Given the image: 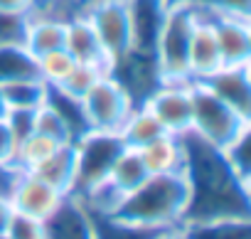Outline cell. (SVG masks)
<instances>
[{
  "mask_svg": "<svg viewBox=\"0 0 251 239\" xmlns=\"http://www.w3.org/2000/svg\"><path fill=\"white\" fill-rule=\"evenodd\" d=\"M185 146H187L185 173H187L190 190H192L185 224L204 222V219L251 217L249 183H244L231 170L224 153L204 146L190 133H185Z\"/></svg>",
  "mask_w": 251,
  "mask_h": 239,
  "instance_id": "1",
  "label": "cell"
},
{
  "mask_svg": "<svg viewBox=\"0 0 251 239\" xmlns=\"http://www.w3.org/2000/svg\"><path fill=\"white\" fill-rule=\"evenodd\" d=\"M190 180L187 173L148 175L143 185L126 195L106 217V222L138 232H160L182 227L190 210Z\"/></svg>",
  "mask_w": 251,
  "mask_h": 239,
  "instance_id": "2",
  "label": "cell"
},
{
  "mask_svg": "<svg viewBox=\"0 0 251 239\" xmlns=\"http://www.w3.org/2000/svg\"><path fill=\"white\" fill-rule=\"evenodd\" d=\"M249 129H251V118L236 113L229 104L214 96L204 84L192 81V118L187 131L190 136H195L209 148L224 151Z\"/></svg>",
  "mask_w": 251,
  "mask_h": 239,
  "instance_id": "3",
  "label": "cell"
},
{
  "mask_svg": "<svg viewBox=\"0 0 251 239\" xmlns=\"http://www.w3.org/2000/svg\"><path fill=\"white\" fill-rule=\"evenodd\" d=\"M197 20V3H173L165 10L155 37L153 62L160 81H177L187 77V50Z\"/></svg>",
  "mask_w": 251,
  "mask_h": 239,
  "instance_id": "4",
  "label": "cell"
},
{
  "mask_svg": "<svg viewBox=\"0 0 251 239\" xmlns=\"http://www.w3.org/2000/svg\"><path fill=\"white\" fill-rule=\"evenodd\" d=\"M76 180H74V197H86L99 185L106 183L116 158L126 148L118 138V133L111 131H91L86 129L76 141Z\"/></svg>",
  "mask_w": 251,
  "mask_h": 239,
  "instance_id": "5",
  "label": "cell"
},
{
  "mask_svg": "<svg viewBox=\"0 0 251 239\" xmlns=\"http://www.w3.org/2000/svg\"><path fill=\"white\" fill-rule=\"evenodd\" d=\"M133 106H136L133 96L126 91V86L111 72L101 74L99 81L79 101V111H81L86 129L111 131V133H118V129L128 118Z\"/></svg>",
  "mask_w": 251,
  "mask_h": 239,
  "instance_id": "6",
  "label": "cell"
},
{
  "mask_svg": "<svg viewBox=\"0 0 251 239\" xmlns=\"http://www.w3.org/2000/svg\"><path fill=\"white\" fill-rule=\"evenodd\" d=\"M81 13L96 30L111 67L131 54V10L128 0H84Z\"/></svg>",
  "mask_w": 251,
  "mask_h": 239,
  "instance_id": "7",
  "label": "cell"
},
{
  "mask_svg": "<svg viewBox=\"0 0 251 239\" xmlns=\"http://www.w3.org/2000/svg\"><path fill=\"white\" fill-rule=\"evenodd\" d=\"M165 129V133L185 136L190 131L192 118V81H160L143 101H141Z\"/></svg>",
  "mask_w": 251,
  "mask_h": 239,
  "instance_id": "8",
  "label": "cell"
},
{
  "mask_svg": "<svg viewBox=\"0 0 251 239\" xmlns=\"http://www.w3.org/2000/svg\"><path fill=\"white\" fill-rule=\"evenodd\" d=\"M8 197H10L15 212L27 214V217H37V219H47L59 210V205L69 195L54 190L50 183H45L32 170H20Z\"/></svg>",
  "mask_w": 251,
  "mask_h": 239,
  "instance_id": "9",
  "label": "cell"
},
{
  "mask_svg": "<svg viewBox=\"0 0 251 239\" xmlns=\"http://www.w3.org/2000/svg\"><path fill=\"white\" fill-rule=\"evenodd\" d=\"M222 67H224V59H222V52L217 45L212 20H209L204 5L197 0V20H195L190 50H187V77H190V81H202Z\"/></svg>",
  "mask_w": 251,
  "mask_h": 239,
  "instance_id": "10",
  "label": "cell"
},
{
  "mask_svg": "<svg viewBox=\"0 0 251 239\" xmlns=\"http://www.w3.org/2000/svg\"><path fill=\"white\" fill-rule=\"evenodd\" d=\"M202 5H204V10L212 20L224 64H251V25H249V18L219 13V10L209 8L207 3H202Z\"/></svg>",
  "mask_w": 251,
  "mask_h": 239,
  "instance_id": "11",
  "label": "cell"
},
{
  "mask_svg": "<svg viewBox=\"0 0 251 239\" xmlns=\"http://www.w3.org/2000/svg\"><path fill=\"white\" fill-rule=\"evenodd\" d=\"M200 84H204L236 113L251 118V64H224Z\"/></svg>",
  "mask_w": 251,
  "mask_h": 239,
  "instance_id": "12",
  "label": "cell"
},
{
  "mask_svg": "<svg viewBox=\"0 0 251 239\" xmlns=\"http://www.w3.org/2000/svg\"><path fill=\"white\" fill-rule=\"evenodd\" d=\"M47 239H99L96 214L74 195H69L59 210L45 219Z\"/></svg>",
  "mask_w": 251,
  "mask_h": 239,
  "instance_id": "13",
  "label": "cell"
},
{
  "mask_svg": "<svg viewBox=\"0 0 251 239\" xmlns=\"http://www.w3.org/2000/svg\"><path fill=\"white\" fill-rule=\"evenodd\" d=\"M64 37H67V18L45 8H35L25 18L23 45L27 47L30 54L40 57L52 50H59L64 47Z\"/></svg>",
  "mask_w": 251,
  "mask_h": 239,
  "instance_id": "14",
  "label": "cell"
},
{
  "mask_svg": "<svg viewBox=\"0 0 251 239\" xmlns=\"http://www.w3.org/2000/svg\"><path fill=\"white\" fill-rule=\"evenodd\" d=\"M131 10V52L153 57L155 37L163 25L168 3L165 0H128Z\"/></svg>",
  "mask_w": 251,
  "mask_h": 239,
  "instance_id": "15",
  "label": "cell"
},
{
  "mask_svg": "<svg viewBox=\"0 0 251 239\" xmlns=\"http://www.w3.org/2000/svg\"><path fill=\"white\" fill-rule=\"evenodd\" d=\"M64 50L84 64H96L103 69H111V62L106 57V50L96 35V30L91 27L89 18L79 10L72 13L67 18V37H64Z\"/></svg>",
  "mask_w": 251,
  "mask_h": 239,
  "instance_id": "16",
  "label": "cell"
},
{
  "mask_svg": "<svg viewBox=\"0 0 251 239\" xmlns=\"http://www.w3.org/2000/svg\"><path fill=\"white\" fill-rule=\"evenodd\" d=\"M141 158L151 175H165V173H185L187 168V146L185 136L163 133L153 143L141 148Z\"/></svg>",
  "mask_w": 251,
  "mask_h": 239,
  "instance_id": "17",
  "label": "cell"
},
{
  "mask_svg": "<svg viewBox=\"0 0 251 239\" xmlns=\"http://www.w3.org/2000/svg\"><path fill=\"white\" fill-rule=\"evenodd\" d=\"M35 131L52 138L54 143L64 146V143H74L79 138V131L72 121V116L64 111V106L59 104V99L54 94H50L47 104H42L35 111Z\"/></svg>",
  "mask_w": 251,
  "mask_h": 239,
  "instance_id": "18",
  "label": "cell"
},
{
  "mask_svg": "<svg viewBox=\"0 0 251 239\" xmlns=\"http://www.w3.org/2000/svg\"><path fill=\"white\" fill-rule=\"evenodd\" d=\"M35 175H40L45 183H50L54 190L72 195L74 190V180H76V148L74 143H64L59 146L40 168L32 170Z\"/></svg>",
  "mask_w": 251,
  "mask_h": 239,
  "instance_id": "19",
  "label": "cell"
},
{
  "mask_svg": "<svg viewBox=\"0 0 251 239\" xmlns=\"http://www.w3.org/2000/svg\"><path fill=\"white\" fill-rule=\"evenodd\" d=\"M165 133V129L160 126L158 118L143 106V104H136L133 111L128 113V118L123 121V126L118 129V138L126 148H136L141 151L143 146L153 143L155 138H160Z\"/></svg>",
  "mask_w": 251,
  "mask_h": 239,
  "instance_id": "20",
  "label": "cell"
},
{
  "mask_svg": "<svg viewBox=\"0 0 251 239\" xmlns=\"http://www.w3.org/2000/svg\"><path fill=\"white\" fill-rule=\"evenodd\" d=\"M3 89V99L10 108H27V111H37L42 104H47L52 86L47 81H42L40 77H30V79H15V81H5L0 84Z\"/></svg>",
  "mask_w": 251,
  "mask_h": 239,
  "instance_id": "21",
  "label": "cell"
},
{
  "mask_svg": "<svg viewBox=\"0 0 251 239\" xmlns=\"http://www.w3.org/2000/svg\"><path fill=\"white\" fill-rule=\"evenodd\" d=\"M37 74V57L27 52L23 40L0 42V84L15 81V79H30Z\"/></svg>",
  "mask_w": 251,
  "mask_h": 239,
  "instance_id": "22",
  "label": "cell"
},
{
  "mask_svg": "<svg viewBox=\"0 0 251 239\" xmlns=\"http://www.w3.org/2000/svg\"><path fill=\"white\" fill-rule=\"evenodd\" d=\"M190 239H251V217L204 219L182 224Z\"/></svg>",
  "mask_w": 251,
  "mask_h": 239,
  "instance_id": "23",
  "label": "cell"
},
{
  "mask_svg": "<svg viewBox=\"0 0 251 239\" xmlns=\"http://www.w3.org/2000/svg\"><path fill=\"white\" fill-rule=\"evenodd\" d=\"M106 72H111V69H103V67H96V64H84V62H76L74 67H72V72L52 89L54 94H59V96H64L67 101H74V104H79L81 99H84V94L99 81V77L101 74H106Z\"/></svg>",
  "mask_w": 251,
  "mask_h": 239,
  "instance_id": "24",
  "label": "cell"
},
{
  "mask_svg": "<svg viewBox=\"0 0 251 239\" xmlns=\"http://www.w3.org/2000/svg\"><path fill=\"white\" fill-rule=\"evenodd\" d=\"M57 148H59V143H54L52 138H47V136H42V133L35 131L32 136H27V138L18 146L13 165H15L18 170H35V168H40Z\"/></svg>",
  "mask_w": 251,
  "mask_h": 239,
  "instance_id": "25",
  "label": "cell"
},
{
  "mask_svg": "<svg viewBox=\"0 0 251 239\" xmlns=\"http://www.w3.org/2000/svg\"><path fill=\"white\" fill-rule=\"evenodd\" d=\"M74 64H76V59H74L64 47H59V50H52V52L37 57V74H40L42 81H47V84L54 89V86L72 72Z\"/></svg>",
  "mask_w": 251,
  "mask_h": 239,
  "instance_id": "26",
  "label": "cell"
},
{
  "mask_svg": "<svg viewBox=\"0 0 251 239\" xmlns=\"http://www.w3.org/2000/svg\"><path fill=\"white\" fill-rule=\"evenodd\" d=\"M249 141H251V129L246 131V133H241L229 148H224L222 153H224V158H226V163L231 165V170L244 180V183H249L251 180V158H249Z\"/></svg>",
  "mask_w": 251,
  "mask_h": 239,
  "instance_id": "27",
  "label": "cell"
},
{
  "mask_svg": "<svg viewBox=\"0 0 251 239\" xmlns=\"http://www.w3.org/2000/svg\"><path fill=\"white\" fill-rule=\"evenodd\" d=\"M5 237L8 239H47V227H45V219L15 212L8 224Z\"/></svg>",
  "mask_w": 251,
  "mask_h": 239,
  "instance_id": "28",
  "label": "cell"
},
{
  "mask_svg": "<svg viewBox=\"0 0 251 239\" xmlns=\"http://www.w3.org/2000/svg\"><path fill=\"white\" fill-rule=\"evenodd\" d=\"M5 121L18 141V146L35 133V111H27V108H10L8 116H5Z\"/></svg>",
  "mask_w": 251,
  "mask_h": 239,
  "instance_id": "29",
  "label": "cell"
},
{
  "mask_svg": "<svg viewBox=\"0 0 251 239\" xmlns=\"http://www.w3.org/2000/svg\"><path fill=\"white\" fill-rule=\"evenodd\" d=\"M18 151V141L8 126L5 118H0V165H13Z\"/></svg>",
  "mask_w": 251,
  "mask_h": 239,
  "instance_id": "30",
  "label": "cell"
},
{
  "mask_svg": "<svg viewBox=\"0 0 251 239\" xmlns=\"http://www.w3.org/2000/svg\"><path fill=\"white\" fill-rule=\"evenodd\" d=\"M202 3H207L219 13H229L239 18H249V8H251V0H202Z\"/></svg>",
  "mask_w": 251,
  "mask_h": 239,
  "instance_id": "31",
  "label": "cell"
},
{
  "mask_svg": "<svg viewBox=\"0 0 251 239\" xmlns=\"http://www.w3.org/2000/svg\"><path fill=\"white\" fill-rule=\"evenodd\" d=\"M37 8V0H0V15L27 18Z\"/></svg>",
  "mask_w": 251,
  "mask_h": 239,
  "instance_id": "32",
  "label": "cell"
},
{
  "mask_svg": "<svg viewBox=\"0 0 251 239\" xmlns=\"http://www.w3.org/2000/svg\"><path fill=\"white\" fill-rule=\"evenodd\" d=\"M15 210H13V202L8 195H0V234H5L8 232V224L13 219Z\"/></svg>",
  "mask_w": 251,
  "mask_h": 239,
  "instance_id": "33",
  "label": "cell"
},
{
  "mask_svg": "<svg viewBox=\"0 0 251 239\" xmlns=\"http://www.w3.org/2000/svg\"><path fill=\"white\" fill-rule=\"evenodd\" d=\"M148 239H190L185 227H170V229H160V232H153Z\"/></svg>",
  "mask_w": 251,
  "mask_h": 239,
  "instance_id": "34",
  "label": "cell"
},
{
  "mask_svg": "<svg viewBox=\"0 0 251 239\" xmlns=\"http://www.w3.org/2000/svg\"><path fill=\"white\" fill-rule=\"evenodd\" d=\"M8 116V104L3 99V89H0V118H5Z\"/></svg>",
  "mask_w": 251,
  "mask_h": 239,
  "instance_id": "35",
  "label": "cell"
},
{
  "mask_svg": "<svg viewBox=\"0 0 251 239\" xmlns=\"http://www.w3.org/2000/svg\"><path fill=\"white\" fill-rule=\"evenodd\" d=\"M168 5H173V3H197V0H165Z\"/></svg>",
  "mask_w": 251,
  "mask_h": 239,
  "instance_id": "36",
  "label": "cell"
},
{
  "mask_svg": "<svg viewBox=\"0 0 251 239\" xmlns=\"http://www.w3.org/2000/svg\"><path fill=\"white\" fill-rule=\"evenodd\" d=\"M37 3H59V0H37Z\"/></svg>",
  "mask_w": 251,
  "mask_h": 239,
  "instance_id": "37",
  "label": "cell"
},
{
  "mask_svg": "<svg viewBox=\"0 0 251 239\" xmlns=\"http://www.w3.org/2000/svg\"><path fill=\"white\" fill-rule=\"evenodd\" d=\"M0 239H8V237H5V234H0Z\"/></svg>",
  "mask_w": 251,
  "mask_h": 239,
  "instance_id": "38",
  "label": "cell"
}]
</instances>
